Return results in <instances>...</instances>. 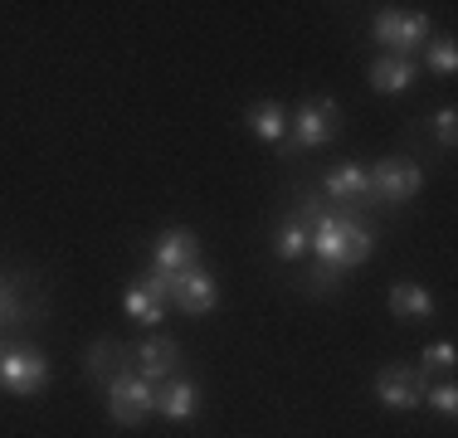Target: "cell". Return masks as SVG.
I'll return each mask as SVG.
<instances>
[{
    "instance_id": "6da1fadb",
    "label": "cell",
    "mask_w": 458,
    "mask_h": 438,
    "mask_svg": "<svg viewBox=\"0 0 458 438\" xmlns=\"http://www.w3.org/2000/svg\"><path fill=\"white\" fill-rule=\"evenodd\" d=\"M312 219V273L302 278V288L308 292H336V278L352 268H361V263L376 254V229L366 224L361 215H346V210H308Z\"/></svg>"
},
{
    "instance_id": "7a4b0ae2",
    "label": "cell",
    "mask_w": 458,
    "mask_h": 438,
    "mask_svg": "<svg viewBox=\"0 0 458 438\" xmlns=\"http://www.w3.org/2000/svg\"><path fill=\"white\" fill-rule=\"evenodd\" d=\"M103 394H107V419L123 424V429H137V424H147L157 414V385L141 380L137 370H117L103 385Z\"/></svg>"
},
{
    "instance_id": "3957f363",
    "label": "cell",
    "mask_w": 458,
    "mask_h": 438,
    "mask_svg": "<svg viewBox=\"0 0 458 438\" xmlns=\"http://www.w3.org/2000/svg\"><path fill=\"white\" fill-rule=\"evenodd\" d=\"M342 127H346V117L332 97H308V103L288 117V141L298 151H322L342 137Z\"/></svg>"
},
{
    "instance_id": "277c9868",
    "label": "cell",
    "mask_w": 458,
    "mask_h": 438,
    "mask_svg": "<svg viewBox=\"0 0 458 438\" xmlns=\"http://www.w3.org/2000/svg\"><path fill=\"white\" fill-rule=\"evenodd\" d=\"M370 39L380 44V54L410 59L414 49L429 44V15L424 10H376L370 15Z\"/></svg>"
},
{
    "instance_id": "5b68a950",
    "label": "cell",
    "mask_w": 458,
    "mask_h": 438,
    "mask_svg": "<svg viewBox=\"0 0 458 438\" xmlns=\"http://www.w3.org/2000/svg\"><path fill=\"white\" fill-rule=\"evenodd\" d=\"M370 175V205H405L424 190V166L414 156H386L376 166H366Z\"/></svg>"
},
{
    "instance_id": "8992f818",
    "label": "cell",
    "mask_w": 458,
    "mask_h": 438,
    "mask_svg": "<svg viewBox=\"0 0 458 438\" xmlns=\"http://www.w3.org/2000/svg\"><path fill=\"white\" fill-rule=\"evenodd\" d=\"M49 385V356L35 346H5V356H0V390L15 394V400H30V394H39Z\"/></svg>"
},
{
    "instance_id": "52a82bcc",
    "label": "cell",
    "mask_w": 458,
    "mask_h": 438,
    "mask_svg": "<svg viewBox=\"0 0 458 438\" xmlns=\"http://www.w3.org/2000/svg\"><path fill=\"white\" fill-rule=\"evenodd\" d=\"M424 390H429V375L414 366H386L376 375V400L395 414H414L424 409Z\"/></svg>"
},
{
    "instance_id": "ba28073f",
    "label": "cell",
    "mask_w": 458,
    "mask_h": 438,
    "mask_svg": "<svg viewBox=\"0 0 458 438\" xmlns=\"http://www.w3.org/2000/svg\"><path fill=\"white\" fill-rule=\"evenodd\" d=\"M185 268H200V239H195V229H161L157 244H151V273H185Z\"/></svg>"
},
{
    "instance_id": "9c48e42d",
    "label": "cell",
    "mask_w": 458,
    "mask_h": 438,
    "mask_svg": "<svg viewBox=\"0 0 458 438\" xmlns=\"http://www.w3.org/2000/svg\"><path fill=\"white\" fill-rule=\"evenodd\" d=\"M166 302H176L185 316H205V312H215V302H220V288H215V278L205 268H185V273H171Z\"/></svg>"
},
{
    "instance_id": "30bf717a",
    "label": "cell",
    "mask_w": 458,
    "mask_h": 438,
    "mask_svg": "<svg viewBox=\"0 0 458 438\" xmlns=\"http://www.w3.org/2000/svg\"><path fill=\"white\" fill-rule=\"evenodd\" d=\"M132 360H137V375L141 380H151V385H161V380H171V375H181V346L171 341V336H147L141 346H132Z\"/></svg>"
},
{
    "instance_id": "8fae6325",
    "label": "cell",
    "mask_w": 458,
    "mask_h": 438,
    "mask_svg": "<svg viewBox=\"0 0 458 438\" xmlns=\"http://www.w3.org/2000/svg\"><path fill=\"white\" fill-rule=\"evenodd\" d=\"M322 195L332 205H370V175L361 161H342V166L327 171L322 181Z\"/></svg>"
},
{
    "instance_id": "7c38bea8",
    "label": "cell",
    "mask_w": 458,
    "mask_h": 438,
    "mask_svg": "<svg viewBox=\"0 0 458 438\" xmlns=\"http://www.w3.org/2000/svg\"><path fill=\"white\" fill-rule=\"evenodd\" d=\"M157 414H161V419H171V424L195 419V414H200V385L185 380V375L161 380V385H157Z\"/></svg>"
},
{
    "instance_id": "4fadbf2b",
    "label": "cell",
    "mask_w": 458,
    "mask_h": 438,
    "mask_svg": "<svg viewBox=\"0 0 458 438\" xmlns=\"http://www.w3.org/2000/svg\"><path fill=\"white\" fill-rule=\"evenodd\" d=\"M366 79H370V88H376V93L395 97V93H410V88H414V79H420V63H414V59H400V54H376Z\"/></svg>"
},
{
    "instance_id": "5bb4252c",
    "label": "cell",
    "mask_w": 458,
    "mask_h": 438,
    "mask_svg": "<svg viewBox=\"0 0 458 438\" xmlns=\"http://www.w3.org/2000/svg\"><path fill=\"white\" fill-rule=\"evenodd\" d=\"M308 248H312V219H308V210H298V215H288V219L278 224V234H274V258L298 263V258H308Z\"/></svg>"
},
{
    "instance_id": "9a60e30c",
    "label": "cell",
    "mask_w": 458,
    "mask_h": 438,
    "mask_svg": "<svg viewBox=\"0 0 458 438\" xmlns=\"http://www.w3.org/2000/svg\"><path fill=\"white\" fill-rule=\"evenodd\" d=\"M386 302L400 322H424V316H434V292L420 288V282H390Z\"/></svg>"
},
{
    "instance_id": "2e32d148",
    "label": "cell",
    "mask_w": 458,
    "mask_h": 438,
    "mask_svg": "<svg viewBox=\"0 0 458 438\" xmlns=\"http://www.w3.org/2000/svg\"><path fill=\"white\" fill-rule=\"evenodd\" d=\"M127 356H132V346H123L117 336H98V341L89 346V375L98 380V385H107L117 370H132Z\"/></svg>"
},
{
    "instance_id": "e0dca14e",
    "label": "cell",
    "mask_w": 458,
    "mask_h": 438,
    "mask_svg": "<svg viewBox=\"0 0 458 438\" xmlns=\"http://www.w3.org/2000/svg\"><path fill=\"white\" fill-rule=\"evenodd\" d=\"M123 312L132 316V322H141V326H161V322H166V302H161L157 292L147 288V278H132V282H127Z\"/></svg>"
},
{
    "instance_id": "ac0fdd59",
    "label": "cell",
    "mask_w": 458,
    "mask_h": 438,
    "mask_svg": "<svg viewBox=\"0 0 458 438\" xmlns=\"http://www.w3.org/2000/svg\"><path fill=\"white\" fill-rule=\"evenodd\" d=\"M244 122L259 141H268V147H283V141H288V113H283V103H254Z\"/></svg>"
},
{
    "instance_id": "d6986e66",
    "label": "cell",
    "mask_w": 458,
    "mask_h": 438,
    "mask_svg": "<svg viewBox=\"0 0 458 438\" xmlns=\"http://www.w3.org/2000/svg\"><path fill=\"white\" fill-rule=\"evenodd\" d=\"M30 322V302H25V282L0 278V326H25Z\"/></svg>"
},
{
    "instance_id": "ffe728a7",
    "label": "cell",
    "mask_w": 458,
    "mask_h": 438,
    "mask_svg": "<svg viewBox=\"0 0 458 438\" xmlns=\"http://www.w3.org/2000/svg\"><path fill=\"white\" fill-rule=\"evenodd\" d=\"M424 69L439 73V79H454V69H458V44H454V35L429 39V49H424Z\"/></svg>"
},
{
    "instance_id": "44dd1931",
    "label": "cell",
    "mask_w": 458,
    "mask_h": 438,
    "mask_svg": "<svg viewBox=\"0 0 458 438\" xmlns=\"http://www.w3.org/2000/svg\"><path fill=\"white\" fill-rule=\"evenodd\" d=\"M424 404H429L434 414H444V419H454V414H458V385H454V380L429 385V390H424Z\"/></svg>"
},
{
    "instance_id": "7402d4cb",
    "label": "cell",
    "mask_w": 458,
    "mask_h": 438,
    "mask_svg": "<svg viewBox=\"0 0 458 438\" xmlns=\"http://www.w3.org/2000/svg\"><path fill=\"white\" fill-rule=\"evenodd\" d=\"M420 360H424V366H420L424 375H429V370H454L458 366V350H454V341H434V346H424Z\"/></svg>"
},
{
    "instance_id": "603a6c76",
    "label": "cell",
    "mask_w": 458,
    "mask_h": 438,
    "mask_svg": "<svg viewBox=\"0 0 458 438\" xmlns=\"http://www.w3.org/2000/svg\"><path fill=\"white\" fill-rule=\"evenodd\" d=\"M429 127H434V137H439V147L449 151V147H454V137H458V113H454V103H444L439 113L429 117Z\"/></svg>"
},
{
    "instance_id": "cb8c5ba5",
    "label": "cell",
    "mask_w": 458,
    "mask_h": 438,
    "mask_svg": "<svg viewBox=\"0 0 458 438\" xmlns=\"http://www.w3.org/2000/svg\"><path fill=\"white\" fill-rule=\"evenodd\" d=\"M0 356H5V346H0Z\"/></svg>"
}]
</instances>
